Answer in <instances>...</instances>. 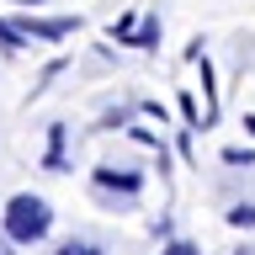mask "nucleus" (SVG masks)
<instances>
[{
	"label": "nucleus",
	"mask_w": 255,
	"mask_h": 255,
	"mask_svg": "<svg viewBox=\"0 0 255 255\" xmlns=\"http://www.w3.org/2000/svg\"><path fill=\"white\" fill-rule=\"evenodd\" d=\"M0 255H11V239H0Z\"/></svg>",
	"instance_id": "obj_6"
},
{
	"label": "nucleus",
	"mask_w": 255,
	"mask_h": 255,
	"mask_svg": "<svg viewBox=\"0 0 255 255\" xmlns=\"http://www.w3.org/2000/svg\"><path fill=\"white\" fill-rule=\"evenodd\" d=\"M48 229H53V207H48V197L21 191V197L5 202V239H11V245H37V239H48Z\"/></svg>",
	"instance_id": "obj_1"
},
{
	"label": "nucleus",
	"mask_w": 255,
	"mask_h": 255,
	"mask_svg": "<svg viewBox=\"0 0 255 255\" xmlns=\"http://www.w3.org/2000/svg\"><path fill=\"white\" fill-rule=\"evenodd\" d=\"M159 255H202V250H197L191 239H170V245H165V250H159Z\"/></svg>",
	"instance_id": "obj_5"
},
{
	"label": "nucleus",
	"mask_w": 255,
	"mask_h": 255,
	"mask_svg": "<svg viewBox=\"0 0 255 255\" xmlns=\"http://www.w3.org/2000/svg\"><path fill=\"white\" fill-rule=\"evenodd\" d=\"M53 255H101V245H91V239H64Z\"/></svg>",
	"instance_id": "obj_3"
},
{
	"label": "nucleus",
	"mask_w": 255,
	"mask_h": 255,
	"mask_svg": "<svg viewBox=\"0 0 255 255\" xmlns=\"http://www.w3.org/2000/svg\"><path fill=\"white\" fill-rule=\"evenodd\" d=\"M239 255H255V250H239Z\"/></svg>",
	"instance_id": "obj_7"
},
{
	"label": "nucleus",
	"mask_w": 255,
	"mask_h": 255,
	"mask_svg": "<svg viewBox=\"0 0 255 255\" xmlns=\"http://www.w3.org/2000/svg\"><path fill=\"white\" fill-rule=\"evenodd\" d=\"M138 186H143V175H138V170H112V165H101V170H96V197L123 191L128 202H133V197H138Z\"/></svg>",
	"instance_id": "obj_2"
},
{
	"label": "nucleus",
	"mask_w": 255,
	"mask_h": 255,
	"mask_svg": "<svg viewBox=\"0 0 255 255\" xmlns=\"http://www.w3.org/2000/svg\"><path fill=\"white\" fill-rule=\"evenodd\" d=\"M229 223H234V229H255V207H234Z\"/></svg>",
	"instance_id": "obj_4"
}]
</instances>
